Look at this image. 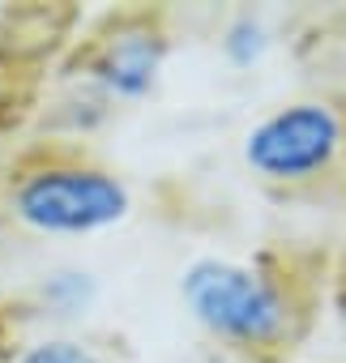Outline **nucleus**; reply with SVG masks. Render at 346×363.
I'll list each match as a JSON object with an SVG mask.
<instances>
[{"label": "nucleus", "mask_w": 346, "mask_h": 363, "mask_svg": "<svg viewBox=\"0 0 346 363\" xmlns=\"http://www.w3.org/2000/svg\"><path fill=\"white\" fill-rule=\"evenodd\" d=\"M128 210V184L86 158L26 162L9 184V214L39 235H94L124 223Z\"/></svg>", "instance_id": "nucleus-2"}, {"label": "nucleus", "mask_w": 346, "mask_h": 363, "mask_svg": "<svg viewBox=\"0 0 346 363\" xmlns=\"http://www.w3.org/2000/svg\"><path fill=\"white\" fill-rule=\"evenodd\" d=\"M9 363H103V359L77 337H39V342L22 346Z\"/></svg>", "instance_id": "nucleus-7"}, {"label": "nucleus", "mask_w": 346, "mask_h": 363, "mask_svg": "<svg viewBox=\"0 0 346 363\" xmlns=\"http://www.w3.org/2000/svg\"><path fill=\"white\" fill-rule=\"evenodd\" d=\"M94 295H99V286H94V274H86V269H56L39 286V299L52 316H82L94 303Z\"/></svg>", "instance_id": "nucleus-5"}, {"label": "nucleus", "mask_w": 346, "mask_h": 363, "mask_svg": "<svg viewBox=\"0 0 346 363\" xmlns=\"http://www.w3.org/2000/svg\"><path fill=\"white\" fill-rule=\"evenodd\" d=\"M167 48L171 43L154 18H124L94 39L82 69L103 99H145L162 77Z\"/></svg>", "instance_id": "nucleus-4"}, {"label": "nucleus", "mask_w": 346, "mask_h": 363, "mask_svg": "<svg viewBox=\"0 0 346 363\" xmlns=\"http://www.w3.org/2000/svg\"><path fill=\"white\" fill-rule=\"evenodd\" d=\"M346 150V120L325 99H295L244 137V162L269 184H303L337 167Z\"/></svg>", "instance_id": "nucleus-3"}, {"label": "nucleus", "mask_w": 346, "mask_h": 363, "mask_svg": "<svg viewBox=\"0 0 346 363\" xmlns=\"http://www.w3.org/2000/svg\"><path fill=\"white\" fill-rule=\"evenodd\" d=\"M269 52V26L252 13H240L227 30H223V56L235 69H252L261 56Z\"/></svg>", "instance_id": "nucleus-6"}, {"label": "nucleus", "mask_w": 346, "mask_h": 363, "mask_svg": "<svg viewBox=\"0 0 346 363\" xmlns=\"http://www.w3.org/2000/svg\"><path fill=\"white\" fill-rule=\"evenodd\" d=\"M180 299L206 333L235 350H274L295 329V303L286 286L261 265L201 257L184 269Z\"/></svg>", "instance_id": "nucleus-1"}, {"label": "nucleus", "mask_w": 346, "mask_h": 363, "mask_svg": "<svg viewBox=\"0 0 346 363\" xmlns=\"http://www.w3.org/2000/svg\"><path fill=\"white\" fill-rule=\"evenodd\" d=\"M0 60H5V43H0Z\"/></svg>", "instance_id": "nucleus-9"}, {"label": "nucleus", "mask_w": 346, "mask_h": 363, "mask_svg": "<svg viewBox=\"0 0 346 363\" xmlns=\"http://www.w3.org/2000/svg\"><path fill=\"white\" fill-rule=\"evenodd\" d=\"M337 312H342V320H346V286H342V295H337Z\"/></svg>", "instance_id": "nucleus-8"}]
</instances>
